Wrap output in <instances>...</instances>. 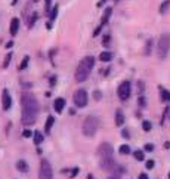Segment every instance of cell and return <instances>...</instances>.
I'll return each instance as SVG.
<instances>
[{
  "instance_id": "e0dca14e",
  "label": "cell",
  "mask_w": 170,
  "mask_h": 179,
  "mask_svg": "<svg viewBox=\"0 0 170 179\" xmlns=\"http://www.w3.org/2000/svg\"><path fill=\"white\" fill-rule=\"evenodd\" d=\"M58 9H59V6L58 5H55L53 8H52V11H50V13H49V22L52 24L55 19H56V16H58Z\"/></svg>"
},
{
  "instance_id": "277c9868",
  "label": "cell",
  "mask_w": 170,
  "mask_h": 179,
  "mask_svg": "<svg viewBox=\"0 0 170 179\" xmlns=\"http://www.w3.org/2000/svg\"><path fill=\"white\" fill-rule=\"evenodd\" d=\"M170 50V34L164 33L160 36L158 43H157V53H158L160 59H164L166 56L169 55Z\"/></svg>"
},
{
  "instance_id": "4dcf8cb0",
  "label": "cell",
  "mask_w": 170,
  "mask_h": 179,
  "mask_svg": "<svg viewBox=\"0 0 170 179\" xmlns=\"http://www.w3.org/2000/svg\"><path fill=\"white\" fill-rule=\"evenodd\" d=\"M93 98L96 99V101H99L102 98V93H101V90H95V93H93Z\"/></svg>"
},
{
  "instance_id": "7bdbcfd3",
  "label": "cell",
  "mask_w": 170,
  "mask_h": 179,
  "mask_svg": "<svg viewBox=\"0 0 170 179\" xmlns=\"http://www.w3.org/2000/svg\"><path fill=\"white\" fill-rule=\"evenodd\" d=\"M164 148H170V142H166V144H164Z\"/></svg>"
},
{
  "instance_id": "603a6c76",
  "label": "cell",
  "mask_w": 170,
  "mask_h": 179,
  "mask_svg": "<svg viewBox=\"0 0 170 179\" xmlns=\"http://www.w3.org/2000/svg\"><path fill=\"white\" fill-rule=\"evenodd\" d=\"M28 62H30V56H24V59L21 61V64H19V71H24L25 68L28 67Z\"/></svg>"
},
{
  "instance_id": "44dd1931",
  "label": "cell",
  "mask_w": 170,
  "mask_h": 179,
  "mask_svg": "<svg viewBox=\"0 0 170 179\" xmlns=\"http://www.w3.org/2000/svg\"><path fill=\"white\" fill-rule=\"evenodd\" d=\"M33 138H34V144H36V145H40V144L43 142V135L40 133L39 130H36V132H34Z\"/></svg>"
},
{
  "instance_id": "f546056e",
  "label": "cell",
  "mask_w": 170,
  "mask_h": 179,
  "mask_svg": "<svg viewBox=\"0 0 170 179\" xmlns=\"http://www.w3.org/2000/svg\"><path fill=\"white\" fill-rule=\"evenodd\" d=\"M34 132H31V130H28V129H24V132H22V136L24 138H30V136H33Z\"/></svg>"
},
{
  "instance_id": "5b68a950",
  "label": "cell",
  "mask_w": 170,
  "mask_h": 179,
  "mask_svg": "<svg viewBox=\"0 0 170 179\" xmlns=\"http://www.w3.org/2000/svg\"><path fill=\"white\" fill-rule=\"evenodd\" d=\"M39 178L40 179H53V170H52V166L50 163L43 158L40 161V170H39Z\"/></svg>"
},
{
  "instance_id": "d590c367",
  "label": "cell",
  "mask_w": 170,
  "mask_h": 179,
  "mask_svg": "<svg viewBox=\"0 0 170 179\" xmlns=\"http://www.w3.org/2000/svg\"><path fill=\"white\" fill-rule=\"evenodd\" d=\"M121 135H123V138H126V139H129V136H130V135H129V130H127V129H123Z\"/></svg>"
},
{
  "instance_id": "6da1fadb",
  "label": "cell",
  "mask_w": 170,
  "mask_h": 179,
  "mask_svg": "<svg viewBox=\"0 0 170 179\" xmlns=\"http://www.w3.org/2000/svg\"><path fill=\"white\" fill-rule=\"evenodd\" d=\"M39 115V102L31 92H24L21 96V122L24 126L36 123Z\"/></svg>"
},
{
  "instance_id": "4fadbf2b",
  "label": "cell",
  "mask_w": 170,
  "mask_h": 179,
  "mask_svg": "<svg viewBox=\"0 0 170 179\" xmlns=\"http://www.w3.org/2000/svg\"><path fill=\"white\" fill-rule=\"evenodd\" d=\"M53 123H55V117H53V115H49L47 120H46V124H45V133H47V135L50 133Z\"/></svg>"
},
{
  "instance_id": "1f68e13d",
  "label": "cell",
  "mask_w": 170,
  "mask_h": 179,
  "mask_svg": "<svg viewBox=\"0 0 170 179\" xmlns=\"http://www.w3.org/2000/svg\"><path fill=\"white\" fill-rule=\"evenodd\" d=\"M145 151H148V153H151V151H154V145L152 144H145V148H144Z\"/></svg>"
},
{
  "instance_id": "52a82bcc",
  "label": "cell",
  "mask_w": 170,
  "mask_h": 179,
  "mask_svg": "<svg viewBox=\"0 0 170 179\" xmlns=\"http://www.w3.org/2000/svg\"><path fill=\"white\" fill-rule=\"evenodd\" d=\"M130 92H132V84H130L129 80H126V81H123V83L118 86L117 95H118V98H120L121 101H127L129 96H130Z\"/></svg>"
},
{
  "instance_id": "ab89813d",
  "label": "cell",
  "mask_w": 170,
  "mask_h": 179,
  "mask_svg": "<svg viewBox=\"0 0 170 179\" xmlns=\"http://www.w3.org/2000/svg\"><path fill=\"white\" fill-rule=\"evenodd\" d=\"M12 46H13V42H8V43H6V47H8V49H11Z\"/></svg>"
},
{
  "instance_id": "60d3db41",
  "label": "cell",
  "mask_w": 170,
  "mask_h": 179,
  "mask_svg": "<svg viewBox=\"0 0 170 179\" xmlns=\"http://www.w3.org/2000/svg\"><path fill=\"white\" fill-rule=\"evenodd\" d=\"M105 2H107V0H99V2H98V8H101V6L104 5V3H105Z\"/></svg>"
},
{
  "instance_id": "7c38bea8",
  "label": "cell",
  "mask_w": 170,
  "mask_h": 179,
  "mask_svg": "<svg viewBox=\"0 0 170 179\" xmlns=\"http://www.w3.org/2000/svg\"><path fill=\"white\" fill-rule=\"evenodd\" d=\"M123 124H124V115H123L121 110H117L115 111V126L121 127Z\"/></svg>"
},
{
  "instance_id": "3957f363",
  "label": "cell",
  "mask_w": 170,
  "mask_h": 179,
  "mask_svg": "<svg viewBox=\"0 0 170 179\" xmlns=\"http://www.w3.org/2000/svg\"><path fill=\"white\" fill-rule=\"evenodd\" d=\"M98 127H99V119H98L96 115H87V117L84 119V122H83L81 130H83V135H84V136L92 138L93 135L96 133Z\"/></svg>"
},
{
  "instance_id": "ee69618b",
  "label": "cell",
  "mask_w": 170,
  "mask_h": 179,
  "mask_svg": "<svg viewBox=\"0 0 170 179\" xmlns=\"http://www.w3.org/2000/svg\"><path fill=\"white\" fill-rule=\"evenodd\" d=\"M169 179H170V172H169Z\"/></svg>"
},
{
  "instance_id": "2e32d148",
  "label": "cell",
  "mask_w": 170,
  "mask_h": 179,
  "mask_svg": "<svg viewBox=\"0 0 170 179\" xmlns=\"http://www.w3.org/2000/svg\"><path fill=\"white\" fill-rule=\"evenodd\" d=\"M160 95H161V101L163 102H170V92L167 89L160 88Z\"/></svg>"
},
{
  "instance_id": "9a60e30c",
  "label": "cell",
  "mask_w": 170,
  "mask_h": 179,
  "mask_svg": "<svg viewBox=\"0 0 170 179\" xmlns=\"http://www.w3.org/2000/svg\"><path fill=\"white\" fill-rule=\"evenodd\" d=\"M16 169H18L19 172H22V173L28 172V164H27V161H25V160H18V161H16Z\"/></svg>"
},
{
  "instance_id": "ffe728a7",
  "label": "cell",
  "mask_w": 170,
  "mask_h": 179,
  "mask_svg": "<svg viewBox=\"0 0 170 179\" xmlns=\"http://www.w3.org/2000/svg\"><path fill=\"white\" fill-rule=\"evenodd\" d=\"M12 56H13L12 52H8V55L5 56V61H3V64H2V68H3V70H6V68L9 67V64H11V61H12Z\"/></svg>"
},
{
  "instance_id": "f35d334b",
  "label": "cell",
  "mask_w": 170,
  "mask_h": 179,
  "mask_svg": "<svg viewBox=\"0 0 170 179\" xmlns=\"http://www.w3.org/2000/svg\"><path fill=\"white\" fill-rule=\"evenodd\" d=\"M139 179H149V178H148V175H145V173H141V175H139Z\"/></svg>"
},
{
  "instance_id": "d6a6232c",
  "label": "cell",
  "mask_w": 170,
  "mask_h": 179,
  "mask_svg": "<svg viewBox=\"0 0 170 179\" xmlns=\"http://www.w3.org/2000/svg\"><path fill=\"white\" fill-rule=\"evenodd\" d=\"M77 173H79V167H74L71 170V173H70V178H74V176H77Z\"/></svg>"
},
{
  "instance_id": "484cf974",
  "label": "cell",
  "mask_w": 170,
  "mask_h": 179,
  "mask_svg": "<svg viewBox=\"0 0 170 179\" xmlns=\"http://www.w3.org/2000/svg\"><path fill=\"white\" fill-rule=\"evenodd\" d=\"M110 42H111V36H110V34H107V36L102 39V46L108 47V46H110Z\"/></svg>"
},
{
  "instance_id": "30bf717a",
  "label": "cell",
  "mask_w": 170,
  "mask_h": 179,
  "mask_svg": "<svg viewBox=\"0 0 170 179\" xmlns=\"http://www.w3.org/2000/svg\"><path fill=\"white\" fill-rule=\"evenodd\" d=\"M18 30H19V19L18 18H12L11 25H9V33H11V36H15V34L18 33Z\"/></svg>"
},
{
  "instance_id": "cb8c5ba5",
  "label": "cell",
  "mask_w": 170,
  "mask_h": 179,
  "mask_svg": "<svg viewBox=\"0 0 170 179\" xmlns=\"http://www.w3.org/2000/svg\"><path fill=\"white\" fill-rule=\"evenodd\" d=\"M118 151H120V154H123V156H126V154H130V146L129 145H120V148H118Z\"/></svg>"
},
{
  "instance_id": "5bb4252c",
  "label": "cell",
  "mask_w": 170,
  "mask_h": 179,
  "mask_svg": "<svg viewBox=\"0 0 170 179\" xmlns=\"http://www.w3.org/2000/svg\"><path fill=\"white\" fill-rule=\"evenodd\" d=\"M111 13H113V8H107V9H105L104 15H102V19H101V25H102V27H104L105 24L108 22V19H110Z\"/></svg>"
},
{
  "instance_id": "e575fe53",
  "label": "cell",
  "mask_w": 170,
  "mask_h": 179,
  "mask_svg": "<svg viewBox=\"0 0 170 179\" xmlns=\"http://www.w3.org/2000/svg\"><path fill=\"white\" fill-rule=\"evenodd\" d=\"M139 105H141V107H145V105H147V104H145V98H144V96H139Z\"/></svg>"
},
{
  "instance_id": "d6986e66",
  "label": "cell",
  "mask_w": 170,
  "mask_h": 179,
  "mask_svg": "<svg viewBox=\"0 0 170 179\" xmlns=\"http://www.w3.org/2000/svg\"><path fill=\"white\" fill-rule=\"evenodd\" d=\"M169 8H170V0H164V2H163V3L160 5V13H161V15L167 13Z\"/></svg>"
},
{
  "instance_id": "8992f818",
  "label": "cell",
  "mask_w": 170,
  "mask_h": 179,
  "mask_svg": "<svg viewBox=\"0 0 170 179\" xmlns=\"http://www.w3.org/2000/svg\"><path fill=\"white\" fill-rule=\"evenodd\" d=\"M87 92L86 89H79L76 90V93H74V96H73V101H74V105L77 107V108H84L86 105H87Z\"/></svg>"
},
{
  "instance_id": "ba28073f",
  "label": "cell",
  "mask_w": 170,
  "mask_h": 179,
  "mask_svg": "<svg viewBox=\"0 0 170 179\" xmlns=\"http://www.w3.org/2000/svg\"><path fill=\"white\" fill-rule=\"evenodd\" d=\"M114 154V150L111 144H108V142H102L99 148H98V156L101 157V158H107V157H113Z\"/></svg>"
},
{
  "instance_id": "b9f144b4",
  "label": "cell",
  "mask_w": 170,
  "mask_h": 179,
  "mask_svg": "<svg viewBox=\"0 0 170 179\" xmlns=\"http://www.w3.org/2000/svg\"><path fill=\"white\" fill-rule=\"evenodd\" d=\"M16 3H18V0H12V3H11V5H12V6H15Z\"/></svg>"
},
{
  "instance_id": "4316f807",
  "label": "cell",
  "mask_w": 170,
  "mask_h": 179,
  "mask_svg": "<svg viewBox=\"0 0 170 179\" xmlns=\"http://www.w3.org/2000/svg\"><path fill=\"white\" fill-rule=\"evenodd\" d=\"M50 3H52V0H45V12L49 15L50 11H52V8H50Z\"/></svg>"
},
{
  "instance_id": "83f0119b",
  "label": "cell",
  "mask_w": 170,
  "mask_h": 179,
  "mask_svg": "<svg viewBox=\"0 0 170 179\" xmlns=\"http://www.w3.org/2000/svg\"><path fill=\"white\" fill-rule=\"evenodd\" d=\"M151 47H152V40L149 39L147 42V47H145V55H149V53H151Z\"/></svg>"
},
{
  "instance_id": "74e56055",
  "label": "cell",
  "mask_w": 170,
  "mask_h": 179,
  "mask_svg": "<svg viewBox=\"0 0 170 179\" xmlns=\"http://www.w3.org/2000/svg\"><path fill=\"white\" fill-rule=\"evenodd\" d=\"M55 83H56V77L52 76V78H50V86H55Z\"/></svg>"
},
{
  "instance_id": "7402d4cb",
  "label": "cell",
  "mask_w": 170,
  "mask_h": 179,
  "mask_svg": "<svg viewBox=\"0 0 170 179\" xmlns=\"http://www.w3.org/2000/svg\"><path fill=\"white\" fill-rule=\"evenodd\" d=\"M133 157H135L138 161H144V160H145V154H144V151H141V150L133 151Z\"/></svg>"
},
{
  "instance_id": "f6af8a7d",
  "label": "cell",
  "mask_w": 170,
  "mask_h": 179,
  "mask_svg": "<svg viewBox=\"0 0 170 179\" xmlns=\"http://www.w3.org/2000/svg\"><path fill=\"white\" fill-rule=\"evenodd\" d=\"M114 2H118V0H114Z\"/></svg>"
},
{
  "instance_id": "f1b7e54d",
  "label": "cell",
  "mask_w": 170,
  "mask_h": 179,
  "mask_svg": "<svg viewBox=\"0 0 170 179\" xmlns=\"http://www.w3.org/2000/svg\"><path fill=\"white\" fill-rule=\"evenodd\" d=\"M36 21H37V13L34 12V13H33V16L30 18V24H28V27L31 28V27H33V25H34V22H36Z\"/></svg>"
},
{
  "instance_id": "8fae6325",
  "label": "cell",
  "mask_w": 170,
  "mask_h": 179,
  "mask_svg": "<svg viewBox=\"0 0 170 179\" xmlns=\"http://www.w3.org/2000/svg\"><path fill=\"white\" fill-rule=\"evenodd\" d=\"M53 108H55V111H56L58 114H61L62 110L65 108V99H64V98H56L55 102H53Z\"/></svg>"
},
{
  "instance_id": "d4e9b609",
  "label": "cell",
  "mask_w": 170,
  "mask_h": 179,
  "mask_svg": "<svg viewBox=\"0 0 170 179\" xmlns=\"http://www.w3.org/2000/svg\"><path fill=\"white\" fill-rule=\"evenodd\" d=\"M142 129H144L145 132H149V130L152 129V124H151V122H148V120H145V122L142 123Z\"/></svg>"
},
{
  "instance_id": "7a4b0ae2",
  "label": "cell",
  "mask_w": 170,
  "mask_h": 179,
  "mask_svg": "<svg viewBox=\"0 0 170 179\" xmlns=\"http://www.w3.org/2000/svg\"><path fill=\"white\" fill-rule=\"evenodd\" d=\"M93 65H95V58H93V56H86V58H83L79 62L77 68H76V74H74L76 81H79V83L84 81L86 78L90 76Z\"/></svg>"
},
{
  "instance_id": "9c48e42d",
  "label": "cell",
  "mask_w": 170,
  "mask_h": 179,
  "mask_svg": "<svg viewBox=\"0 0 170 179\" xmlns=\"http://www.w3.org/2000/svg\"><path fill=\"white\" fill-rule=\"evenodd\" d=\"M11 107H12L11 93H9L8 89H3V92H2V108H3V111H8Z\"/></svg>"
},
{
  "instance_id": "ac0fdd59",
  "label": "cell",
  "mask_w": 170,
  "mask_h": 179,
  "mask_svg": "<svg viewBox=\"0 0 170 179\" xmlns=\"http://www.w3.org/2000/svg\"><path fill=\"white\" fill-rule=\"evenodd\" d=\"M99 59H101L102 62H110V61L113 59V53L105 50V52H102L101 55H99Z\"/></svg>"
},
{
  "instance_id": "836d02e7",
  "label": "cell",
  "mask_w": 170,
  "mask_h": 179,
  "mask_svg": "<svg viewBox=\"0 0 170 179\" xmlns=\"http://www.w3.org/2000/svg\"><path fill=\"white\" fill-rule=\"evenodd\" d=\"M154 164H155V163H154V160H148L145 166H147V169H152V167H154Z\"/></svg>"
},
{
  "instance_id": "8d00e7d4",
  "label": "cell",
  "mask_w": 170,
  "mask_h": 179,
  "mask_svg": "<svg viewBox=\"0 0 170 179\" xmlns=\"http://www.w3.org/2000/svg\"><path fill=\"white\" fill-rule=\"evenodd\" d=\"M138 88H139V93H142V92H144V83L139 81V83H138Z\"/></svg>"
}]
</instances>
